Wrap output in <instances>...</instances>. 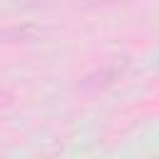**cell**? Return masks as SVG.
I'll return each mask as SVG.
<instances>
[{"label": "cell", "mask_w": 159, "mask_h": 159, "mask_svg": "<svg viewBox=\"0 0 159 159\" xmlns=\"http://www.w3.org/2000/svg\"><path fill=\"white\" fill-rule=\"evenodd\" d=\"M42 27L37 22H15L7 25L5 30H0V42H35L42 37Z\"/></svg>", "instance_id": "obj_1"}]
</instances>
